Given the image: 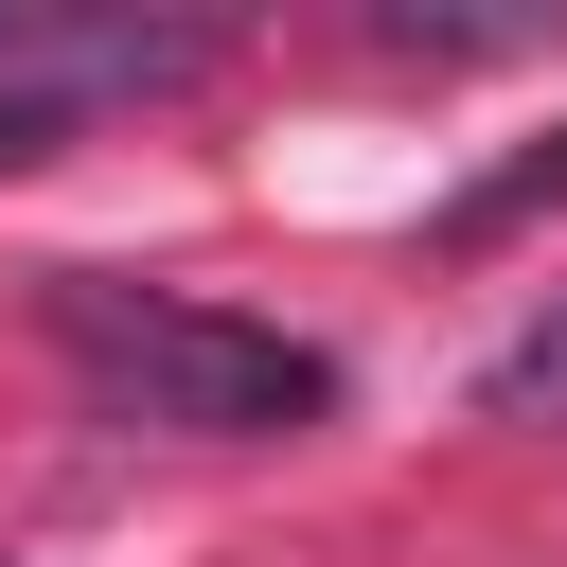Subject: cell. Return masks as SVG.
I'll list each match as a JSON object with an SVG mask.
<instances>
[{"mask_svg":"<svg viewBox=\"0 0 567 567\" xmlns=\"http://www.w3.org/2000/svg\"><path fill=\"white\" fill-rule=\"evenodd\" d=\"M478 408H567V301H549V319H532V337L478 372Z\"/></svg>","mask_w":567,"mask_h":567,"instance_id":"3957f363","label":"cell"},{"mask_svg":"<svg viewBox=\"0 0 567 567\" xmlns=\"http://www.w3.org/2000/svg\"><path fill=\"white\" fill-rule=\"evenodd\" d=\"M549 195H567V142H532L514 177H478V195H461V230H514V213H549Z\"/></svg>","mask_w":567,"mask_h":567,"instance_id":"277c9868","label":"cell"},{"mask_svg":"<svg viewBox=\"0 0 567 567\" xmlns=\"http://www.w3.org/2000/svg\"><path fill=\"white\" fill-rule=\"evenodd\" d=\"M53 354L124 425H177V443H284V425L337 408V354L319 337L230 319V301H177V284H124V266H53Z\"/></svg>","mask_w":567,"mask_h":567,"instance_id":"6da1fadb","label":"cell"},{"mask_svg":"<svg viewBox=\"0 0 567 567\" xmlns=\"http://www.w3.org/2000/svg\"><path fill=\"white\" fill-rule=\"evenodd\" d=\"M35 142H53V124H35V106H0V177H18V159H35Z\"/></svg>","mask_w":567,"mask_h":567,"instance_id":"5b68a950","label":"cell"},{"mask_svg":"<svg viewBox=\"0 0 567 567\" xmlns=\"http://www.w3.org/2000/svg\"><path fill=\"white\" fill-rule=\"evenodd\" d=\"M195 18H71V0H0V106H89V89H177Z\"/></svg>","mask_w":567,"mask_h":567,"instance_id":"7a4b0ae2","label":"cell"}]
</instances>
